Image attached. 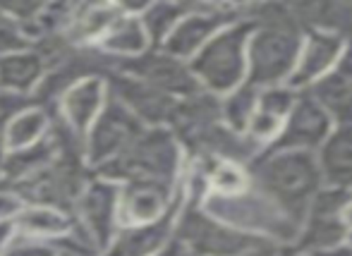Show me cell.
<instances>
[{"instance_id": "15", "label": "cell", "mask_w": 352, "mask_h": 256, "mask_svg": "<svg viewBox=\"0 0 352 256\" xmlns=\"http://www.w3.org/2000/svg\"><path fill=\"white\" fill-rule=\"evenodd\" d=\"M185 191V177L177 187L156 185V182H127L120 185L118 223L120 228L146 225L161 220Z\"/></svg>"}, {"instance_id": "29", "label": "cell", "mask_w": 352, "mask_h": 256, "mask_svg": "<svg viewBox=\"0 0 352 256\" xmlns=\"http://www.w3.org/2000/svg\"><path fill=\"white\" fill-rule=\"evenodd\" d=\"M190 10V3H170V0H163V3H146L140 12L142 27L148 36L151 48H161L166 43V38L170 36V32L175 29V24Z\"/></svg>"}, {"instance_id": "11", "label": "cell", "mask_w": 352, "mask_h": 256, "mask_svg": "<svg viewBox=\"0 0 352 256\" xmlns=\"http://www.w3.org/2000/svg\"><path fill=\"white\" fill-rule=\"evenodd\" d=\"M142 130L144 127L140 120L108 96L103 110L84 135V163L91 172H96L111 161H116L140 137Z\"/></svg>"}, {"instance_id": "16", "label": "cell", "mask_w": 352, "mask_h": 256, "mask_svg": "<svg viewBox=\"0 0 352 256\" xmlns=\"http://www.w3.org/2000/svg\"><path fill=\"white\" fill-rule=\"evenodd\" d=\"M343 38L333 36V34L307 32L295 72L290 75L285 86H290L292 91H307L311 84H316L326 75H331L336 70V65H338L340 56H343Z\"/></svg>"}, {"instance_id": "2", "label": "cell", "mask_w": 352, "mask_h": 256, "mask_svg": "<svg viewBox=\"0 0 352 256\" xmlns=\"http://www.w3.org/2000/svg\"><path fill=\"white\" fill-rule=\"evenodd\" d=\"M252 185L285 209L297 223L316 191L324 187L314 154L305 151H269L264 149L250 165Z\"/></svg>"}, {"instance_id": "8", "label": "cell", "mask_w": 352, "mask_h": 256, "mask_svg": "<svg viewBox=\"0 0 352 256\" xmlns=\"http://www.w3.org/2000/svg\"><path fill=\"white\" fill-rule=\"evenodd\" d=\"M118 204H120V185L91 175L72 209L74 230L96 249V254H101L120 230Z\"/></svg>"}, {"instance_id": "22", "label": "cell", "mask_w": 352, "mask_h": 256, "mask_svg": "<svg viewBox=\"0 0 352 256\" xmlns=\"http://www.w3.org/2000/svg\"><path fill=\"white\" fill-rule=\"evenodd\" d=\"M292 14L307 32H324L348 41L352 38V3L343 0H302L290 3Z\"/></svg>"}, {"instance_id": "39", "label": "cell", "mask_w": 352, "mask_h": 256, "mask_svg": "<svg viewBox=\"0 0 352 256\" xmlns=\"http://www.w3.org/2000/svg\"><path fill=\"white\" fill-rule=\"evenodd\" d=\"M343 223H345V228H348V233L352 230V196H350V201L345 204V209H343Z\"/></svg>"}, {"instance_id": "23", "label": "cell", "mask_w": 352, "mask_h": 256, "mask_svg": "<svg viewBox=\"0 0 352 256\" xmlns=\"http://www.w3.org/2000/svg\"><path fill=\"white\" fill-rule=\"evenodd\" d=\"M314 156L324 187L352 191V125H336Z\"/></svg>"}, {"instance_id": "36", "label": "cell", "mask_w": 352, "mask_h": 256, "mask_svg": "<svg viewBox=\"0 0 352 256\" xmlns=\"http://www.w3.org/2000/svg\"><path fill=\"white\" fill-rule=\"evenodd\" d=\"M336 72H338L340 77H345V80L352 84V38H348L343 46V56H340L338 65H336Z\"/></svg>"}, {"instance_id": "9", "label": "cell", "mask_w": 352, "mask_h": 256, "mask_svg": "<svg viewBox=\"0 0 352 256\" xmlns=\"http://www.w3.org/2000/svg\"><path fill=\"white\" fill-rule=\"evenodd\" d=\"M350 196V189H336V187H321L316 191L300 223V233L295 240L297 252H329L345 244L348 228L343 223V209Z\"/></svg>"}, {"instance_id": "34", "label": "cell", "mask_w": 352, "mask_h": 256, "mask_svg": "<svg viewBox=\"0 0 352 256\" xmlns=\"http://www.w3.org/2000/svg\"><path fill=\"white\" fill-rule=\"evenodd\" d=\"M245 256H302L292 242H276V240H259Z\"/></svg>"}, {"instance_id": "14", "label": "cell", "mask_w": 352, "mask_h": 256, "mask_svg": "<svg viewBox=\"0 0 352 256\" xmlns=\"http://www.w3.org/2000/svg\"><path fill=\"white\" fill-rule=\"evenodd\" d=\"M108 96L118 101L130 115L140 120L142 127H168L175 110L177 98L156 91L153 86L144 84L137 77L116 70L106 77Z\"/></svg>"}, {"instance_id": "21", "label": "cell", "mask_w": 352, "mask_h": 256, "mask_svg": "<svg viewBox=\"0 0 352 256\" xmlns=\"http://www.w3.org/2000/svg\"><path fill=\"white\" fill-rule=\"evenodd\" d=\"M297 91H292L290 86H269L259 89V103H256V110L250 120L245 135L254 141L261 149H269L276 141V137L280 135L283 122H285L287 113L295 106Z\"/></svg>"}, {"instance_id": "28", "label": "cell", "mask_w": 352, "mask_h": 256, "mask_svg": "<svg viewBox=\"0 0 352 256\" xmlns=\"http://www.w3.org/2000/svg\"><path fill=\"white\" fill-rule=\"evenodd\" d=\"M56 156H58L56 146H53V139L48 135L46 139H41L34 146H27V149H19V151H8L3 170H0V182L10 185V182H17L22 177L34 175V172L46 168Z\"/></svg>"}, {"instance_id": "38", "label": "cell", "mask_w": 352, "mask_h": 256, "mask_svg": "<svg viewBox=\"0 0 352 256\" xmlns=\"http://www.w3.org/2000/svg\"><path fill=\"white\" fill-rule=\"evenodd\" d=\"M153 256H190V252H187V249L182 247V244L177 242L175 237H173L170 242H168L166 247L161 249V252H156V254H153Z\"/></svg>"}, {"instance_id": "10", "label": "cell", "mask_w": 352, "mask_h": 256, "mask_svg": "<svg viewBox=\"0 0 352 256\" xmlns=\"http://www.w3.org/2000/svg\"><path fill=\"white\" fill-rule=\"evenodd\" d=\"M242 19V5L230 3H190L187 14L175 24L161 46L168 56L190 62L223 27Z\"/></svg>"}, {"instance_id": "13", "label": "cell", "mask_w": 352, "mask_h": 256, "mask_svg": "<svg viewBox=\"0 0 352 256\" xmlns=\"http://www.w3.org/2000/svg\"><path fill=\"white\" fill-rule=\"evenodd\" d=\"M331 117L321 110V106L307 91H297L295 106L283 122L280 135L269 146V151H305L316 154L326 137L333 130Z\"/></svg>"}, {"instance_id": "30", "label": "cell", "mask_w": 352, "mask_h": 256, "mask_svg": "<svg viewBox=\"0 0 352 256\" xmlns=\"http://www.w3.org/2000/svg\"><path fill=\"white\" fill-rule=\"evenodd\" d=\"M256 103H259V89L252 84H240L237 89H232L230 93L221 98V117L223 125L228 130L237 132V135H245L250 120L256 110Z\"/></svg>"}, {"instance_id": "19", "label": "cell", "mask_w": 352, "mask_h": 256, "mask_svg": "<svg viewBox=\"0 0 352 256\" xmlns=\"http://www.w3.org/2000/svg\"><path fill=\"white\" fill-rule=\"evenodd\" d=\"M120 14L122 3H70L60 38L70 46H98Z\"/></svg>"}, {"instance_id": "7", "label": "cell", "mask_w": 352, "mask_h": 256, "mask_svg": "<svg viewBox=\"0 0 352 256\" xmlns=\"http://www.w3.org/2000/svg\"><path fill=\"white\" fill-rule=\"evenodd\" d=\"M173 237L190 252V256H245L259 242L256 237L237 233L211 218L199 206V196L187 191V187Z\"/></svg>"}, {"instance_id": "32", "label": "cell", "mask_w": 352, "mask_h": 256, "mask_svg": "<svg viewBox=\"0 0 352 256\" xmlns=\"http://www.w3.org/2000/svg\"><path fill=\"white\" fill-rule=\"evenodd\" d=\"M3 256H60V254H58V247L53 242H43V240H32L17 235Z\"/></svg>"}, {"instance_id": "17", "label": "cell", "mask_w": 352, "mask_h": 256, "mask_svg": "<svg viewBox=\"0 0 352 256\" xmlns=\"http://www.w3.org/2000/svg\"><path fill=\"white\" fill-rule=\"evenodd\" d=\"M182 204H185V191H182V196L175 201V206H173L161 220H156V223L120 228L116 233V237L111 240V244L98 256H153L156 252H161L173 240L175 220H177V213H180Z\"/></svg>"}, {"instance_id": "4", "label": "cell", "mask_w": 352, "mask_h": 256, "mask_svg": "<svg viewBox=\"0 0 352 256\" xmlns=\"http://www.w3.org/2000/svg\"><path fill=\"white\" fill-rule=\"evenodd\" d=\"M199 206L218 223L256 240H276V242L295 244L297 233H300V223L285 209H280L271 196L256 189L254 185H250L240 194L230 196L204 194Z\"/></svg>"}, {"instance_id": "35", "label": "cell", "mask_w": 352, "mask_h": 256, "mask_svg": "<svg viewBox=\"0 0 352 256\" xmlns=\"http://www.w3.org/2000/svg\"><path fill=\"white\" fill-rule=\"evenodd\" d=\"M22 209V201L0 182V220H12Z\"/></svg>"}, {"instance_id": "3", "label": "cell", "mask_w": 352, "mask_h": 256, "mask_svg": "<svg viewBox=\"0 0 352 256\" xmlns=\"http://www.w3.org/2000/svg\"><path fill=\"white\" fill-rule=\"evenodd\" d=\"M187 161L168 127H144L135 141L94 175L106 177L116 185L127 182H156L177 187L185 177Z\"/></svg>"}, {"instance_id": "18", "label": "cell", "mask_w": 352, "mask_h": 256, "mask_svg": "<svg viewBox=\"0 0 352 256\" xmlns=\"http://www.w3.org/2000/svg\"><path fill=\"white\" fill-rule=\"evenodd\" d=\"M106 101H108L106 80L91 77V80H82L79 84L67 89L60 96V101L56 103L53 113H56V117L67 130L84 139V135L91 127V122L98 117V113L103 110Z\"/></svg>"}, {"instance_id": "6", "label": "cell", "mask_w": 352, "mask_h": 256, "mask_svg": "<svg viewBox=\"0 0 352 256\" xmlns=\"http://www.w3.org/2000/svg\"><path fill=\"white\" fill-rule=\"evenodd\" d=\"M91 175L82 154H58L46 168L5 187L22 201V206H53L72 213Z\"/></svg>"}, {"instance_id": "31", "label": "cell", "mask_w": 352, "mask_h": 256, "mask_svg": "<svg viewBox=\"0 0 352 256\" xmlns=\"http://www.w3.org/2000/svg\"><path fill=\"white\" fill-rule=\"evenodd\" d=\"M32 48V38H29L27 29L19 22H14L3 8H0V58L10 56V53Z\"/></svg>"}, {"instance_id": "27", "label": "cell", "mask_w": 352, "mask_h": 256, "mask_svg": "<svg viewBox=\"0 0 352 256\" xmlns=\"http://www.w3.org/2000/svg\"><path fill=\"white\" fill-rule=\"evenodd\" d=\"M307 93L319 103L333 125H352V84L336 70L311 84Z\"/></svg>"}, {"instance_id": "41", "label": "cell", "mask_w": 352, "mask_h": 256, "mask_svg": "<svg viewBox=\"0 0 352 256\" xmlns=\"http://www.w3.org/2000/svg\"><path fill=\"white\" fill-rule=\"evenodd\" d=\"M302 256H333L331 252H311V254H302Z\"/></svg>"}, {"instance_id": "26", "label": "cell", "mask_w": 352, "mask_h": 256, "mask_svg": "<svg viewBox=\"0 0 352 256\" xmlns=\"http://www.w3.org/2000/svg\"><path fill=\"white\" fill-rule=\"evenodd\" d=\"M53 122V110L43 106H27L24 110H19L12 120L8 122L3 132V144L8 151H19L27 146L38 144L41 139H46L48 130Z\"/></svg>"}, {"instance_id": "42", "label": "cell", "mask_w": 352, "mask_h": 256, "mask_svg": "<svg viewBox=\"0 0 352 256\" xmlns=\"http://www.w3.org/2000/svg\"><path fill=\"white\" fill-rule=\"evenodd\" d=\"M345 244H348V247H352V230L348 233V240H345Z\"/></svg>"}, {"instance_id": "24", "label": "cell", "mask_w": 352, "mask_h": 256, "mask_svg": "<svg viewBox=\"0 0 352 256\" xmlns=\"http://www.w3.org/2000/svg\"><path fill=\"white\" fill-rule=\"evenodd\" d=\"M43 72H46V62L36 48H24V51L3 56L0 58V91L32 98Z\"/></svg>"}, {"instance_id": "40", "label": "cell", "mask_w": 352, "mask_h": 256, "mask_svg": "<svg viewBox=\"0 0 352 256\" xmlns=\"http://www.w3.org/2000/svg\"><path fill=\"white\" fill-rule=\"evenodd\" d=\"M5 156H8V149H5L3 139H0V170H3V163H5Z\"/></svg>"}, {"instance_id": "33", "label": "cell", "mask_w": 352, "mask_h": 256, "mask_svg": "<svg viewBox=\"0 0 352 256\" xmlns=\"http://www.w3.org/2000/svg\"><path fill=\"white\" fill-rule=\"evenodd\" d=\"M34 98L29 96H17V93L0 91V139H3V132L8 127V122L17 115L19 110H24L27 106H32Z\"/></svg>"}, {"instance_id": "37", "label": "cell", "mask_w": 352, "mask_h": 256, "mask_svg": "<svg viewBox=\"0 0 352 256\" xmlns=\"http://www.w3.org/2000/svg\"><path fill=\"white\" fill-rule=\"evenodd\" d=\"M14 237H17V230H14L12 220H0V256L8 252V247L12 244Z\"/></svg>"}, {"instance_id": "25", "label": "cell", "mask_w": 352, "mask_h": 256, "mask_svg": "<svg viewBox=\"0 0 352 256\" xmlns=\"http://www.w3.org/2000/svg\"><path fill=\"white\" fill-rule=\"evenodd\" d=\"M14 230L22 237L43 240V242H58L70 235L74 220L72 213L53 206H22L19 213L12 218Z\"/></svg>"}, {"instance_id": "12", "label": "cell", "mask_w": 352, "mask_h": 256, "mask_svg": "<svg viewBox=\"0 0 352 256\" xmlns=\"http://www.w3.org/2000/svg\"><path fill=\"white\" fill-rule=\"evenodd\" d=\"M118 70L137 77L144 84L153 86L156 91L166 93L170 98H187L192 93L201 91L190 70V62L168 56L161 48H148L140 58L118 62Z\"/></svg>"}, {"instance_id": "5", "label": "cell", "mask_w": 352, "mask_h": 256, "mask_svg": "<svg viewBox=\"0 0 352 256\" xmlns=\"http://www.w3.org/2000/svg\"><path fill=\"white\" fill-rule=\"evenodd\" d=\"M252 34V22H237L223 27L216 36L190 60L201 91L223 98L232 89L247 82V41Z\"/></svg>"}, {"instance_id": "1", "label": "cell", "mask_w": 352, "mask_h": 256, "mask_svg": "<svg viewBox=\"0 0 352 256\" xmlns=\"http://www.w3.org/2000/svg\"><path fill=\"white\" fill-rule=\"evenodd\" d=\"M242 19L252 22L247 84L256 89L287 84L305 41V29L292 14L290 3H245Z\"/></svg>"}, {"instance_id": "20", "label": "cell", "mask_w": 352, "mask_h": 256, "mask_svg": "<svg viewBox=\"0 0 352 256\" xmlns=\"http://www.w3.org/2000/svg\"><path fill=\"white\" fill-rule=\"evenodd\" d=\"M146 3H122V14L111 24L103 38L98 41V51L106 53L116 62L140 58L151 48L148 36L142 27L140 12Z\"/></svg>"}]
</instances>
